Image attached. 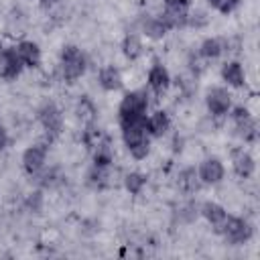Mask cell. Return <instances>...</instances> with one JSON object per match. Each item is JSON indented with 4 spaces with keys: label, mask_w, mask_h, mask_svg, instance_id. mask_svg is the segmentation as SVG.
I'll return each instance as SVG.
<instances>
[{
    "label": "cell",
    "mask_w": 260,
    "mask_h": 260,
    "mask_svg": "<svg viewBox=\"0 0 260 260\" xmlns=\"http://www.w3.org/2000/svg\"><path fill=\"white\" fill-rule=\"evenodd\" d=\"M26 205H28V209H32V211H41V205H43V193H41V191L30 193L28 199H26Z\"/></svg>",
    "instance_id": "33"
},
{
    "label": "cell",
    "mask_w": 260,
    "mask_h": 260,
    "mask_svg": "<svg viewBox=\"0 0 260 260\" xmlns=\"http://www.w3.org/2000/svg\"><path fill=\"white\" fill-rule=\"evenodd\" d=\"M6 30H8L10 37H14V35H22V30H24V16H22L18 10H12V12L8 14Z\"/></svg>",
    "instance_id": "28"
},
{
    "label": "cell",
    "mask_w": 260,
    "mask_h": 260,
    "mask_svg": "<svg viewBox=\"0 0 260 260\" xmlns=\"http://www.w3.org/2000/svg\"><path fill=\"white\" fill-rule=\"evenodd\" d=\"M37 118H39L41 128L45 130V136L55 140L61 134V130H63V114H61V110L53 102L43 104L39 108V112H37Z\"/></svg>",
    "instance_id": "6"
},
{
    "label": "cell",
    "mask_w": 260,
    "mask_h": 260,
    "mask_svg": "<svg viewBox=\"0 0 260 260\" xmlns=\"http://www.w3.org/2000/svg\"><path fill=\"white\" fill-rule=\"evenodd\" d=\"M47 152H49V142H45V140L30 144V146L22 152L20 162H22V169H24V173H26L28 177L37 175V173L45 167V162H47Z\"/></svg>",
    "instance_id": "7"
},
{
    "label": "cell",
    "mask_w": 260,
    "mask_h": 260,
    "mask_svg": "<svg viewBox=\"0 0 260 260\" xmlns=\"http://www.w3.org/2000/svg\"><path fill=\"white\" fill-rule=\"evenodd\" d=\"M207 22H209V16H207V12H203V10H195V12H189V18H187V24H189V26L201 28V26H205Z\"/></svg>",
    "instance_id": "32"
},
{
    "label": "cell",
    "mask_w": 260,
    "mask_h": 260,
    "mask_svg": "<svg viewBox=\"0 0 260 260\" xmlns=\"http://www.w3.org/2000/svg\"><path fill=\"white\" fill-rule=\"evenodd\" d=\"M191 12V0H165L162 12L158 14L165 24L173 30V28H183L187 26V18Z\"/></svg>",
    "instance_id": "5"
},
{
    "label": "cell",
    "mask_w": 260,
    "mask_h": 260,
    "mask_svg": "<svg viewBox=\"0 0 260 260\" xmlns=\"http://www.w3.org/2000/svg\"><path fill=\"white\" fill-rule=\"evenodd\" d=\"M199 213L205 217V221L213 228L215 234L221 232V228H223V223H225V219H228L225 207L219 205V203H215V201H205V203H201V205H199Z\"/></svg>",
    "instance_id": "13"
},
{
    "label": "cell",
    "mask_w": 260,
    "mask_h": 260,
    "mask_svg": "<svg viewBox=\"0 0 260 260\" xmlns=\"http://www.w3.org/2000/svg\"><path fill=\"white\" fill-rule=\"evenodd\" d=\"M98 83H100V87L104 91H118L124 85L122 71L116 65H104L100 69V73H98Z\"/></svg>",
    "instance_id": "16"
},
{
    "label": "cell",
    "mask_w": 260,
    "mask_h": 260,
    "mask_svg": "<svg viewBox=\"0 0 260 260\" xmlns=\"http://www.w3.org/2000/svg\"><path fill=\"white\" fill-rule=\"evenodd\" d=\"M122 130V140L124 146L128 148L130 156L136 160H142L150 152V134L146 132V118L136 120V122H126L120 124Z\"/></svg>",
    "instance_id": "1"
},
{
    "label": "cell",
    "mask_w": 260,
    "mask_h": 260,
    "mask_svg": "<svg viewBox=\"0 0 260 260\" xmlns=\"http://www.w3.org/2000/svg\"><path fill=\"white\" fill-rule=\"evenodd\" d=\"M234 130H236V136H240L244 142H256V138H258V124L254 118L240 126H234Z\"/></svg>",
    "instance_id": "27"
},
{
    "label": "cell",
    "mask_w": 260,
    "mask_h": 260,
    "mask_svg": "<svg viewBox=\"0 0 260 260\" xmlns=\"http://www.w3.org/2000/svg\"><path fill=\"white\" fill-rule=\"evenodd\" d=\"M177 187L183 195H195L201 189V181L197 175L195 167H185L183 171H179L177 175Z\"/></svg>",
    "instance_id": "18"
},
{
    "label": "cell",
    "mask_w": 260,
    "mask_h": 260,
    "mask_svg": "<svg viewBox=\"0 0 260 260\" xmlns=\"http://www.w3.org/2000/svg\"><path fill=\"white\" fill-rule=\"evenodd\" d=\"M75 116H77V120L83 126L95 124V120H98V108H95L93 100L87 98V95H81L77 100V104H75Z\"/></svg>",
    "instance_id": "20"
},
{
    "label": "cell",
    "mask_w": 260,
    "mask_h": 260,
    "mask_svg": "<svg viewBox=\"0 0 260 260\" xmlns=\"http://www.w3.org/2000/svg\"><path fill=\"white\" fill-rule=\"evenodd\" d=\"M197 175H199L201 185H217L225 177V167L217 156H207L199 162Z\"/></svg>",
    "instance_id": "9"
},
{
    "label": "cell",
    "mask_w": 260,
    "mask_h": 260,
    "mask_svg": "<svg viewBox=\"0 0 260 260\" xmlns=\"http://www.w3.org/2000/svg\"><path fill=\"white\" fill-rule=\"evenodd\" d=\"M197 213H199V207L197 205H193V203H187V205H183V207H179V219L183 221V223H191V221H195L197 219Z\"/></svg>",
    "instance_id": "30"
},
{
    "label": "cell",
    "mask_w": 260,
    "mask_h": 260,
    "mask_svg": "<svg viewBox=\"0 0 260 260\" xmlns=\"http://www.w3.org/2000/svg\"><path fill=\"white\" fill-rule=\"evenodd\" d=\"M14 51L18 55V59L22 61L24 67H30V69H37L41 65V47L35 43V41H18L14 45Z\"/></svg>",
    "instance_id": "14"
},
{
    "label": "cell",
    "mask_w": 260,
    "mask_h": 260,
    "mask_svg": "<svg viewBox=\"0 0 260 260\" xmlns=\"http://www.w3.org/2000/svg\"><path fill=\"white\" fill-rule=\"evenodd\" d=\"M22 61L18 59L14 47L10 49H2L0 51V79L4 81H12L22 73Z\"/></svg>",
    "instance_id": "11"
},
{
    "label": "cell",
    "mask_w": 260,
    "mask_h": 260,
    "mask_svg": "<svg viewBox=\"0 0 260 260\" xmlns=\"http://www.w3.org/2000/svg\"><path fill=\"white\" fill-rule=\"evenodd\" d=\"M120 49H122V55H124L128 61H136V59L142 55V51H144L140 37H138V35H132V32H128V35L122 39Z\"/></svg>",
    "instance_id": "23"
},
{
    "label": "cell",
    "mask_w": 260,
    "mask_h": 260,
    "mask_svg": "<svg viewBox=\"0 0 260 260\" xmlns=\"http://www.w3.org/2000/svg\"><path fill=\"white\" fill-rule=\"evenodd\" d=\"M205 106L213 118H223L232 110V93L225 87H211L205 95Z\"/></svg>",
    "instance_id": "8"
},
{
    "label": "cell",
    "mask_w": 260,
    "mask_h": 260,
    "mask_svg": "<svg viewBox=\"0 0 260 260\" xmlns=\"http://www.w3.org/2000/svg\"><path fill=\"white\" fill-rule=\"evenodd\" d=\"M221 79L230 87H236V89L244 87L246 85V71H244L242 63L240 61H228V63H223V67H221Z\"/></svg>",
    "instance_id": "19"
},
{
    "label": "cell",
    "mask_w": 260,
    "mask_h": 260,
    "mask_svg": "<svg viewBox=\"0 0 260 260\" xmlns=\"http://www.w3.org/2000/svg\"><path fill=\"white\" fill-rule=\"evenodd\" d=\"M2 49H4V47H2V39H0V51H2Z\"/></svg>",
    "instance_id": "36"
},
{
    "label": "cell",
    "mask_w": 260,
    "mask_h": 260,
    "mask_svg": "<svg viewBox=\"0 0 260 260\" xmlns=\"http://www.w3.org/2000/svg\"><path fill=\"white\" fill-rule=\"evenodd\" d=\"M197 53L203 59L213 61V59H217V57H221L225 53V39H221V37H209V39H205L199 45V51Z\"/></svg>",
    "instance_id": "22"
},
{
    "label": "cell",
    "mask_w": 260,
    "mask_h": 260,
    "mask_svg": "<svg viewBox=\"0 0 260 260\" xmlns=\"http://www.w3.org/2000/svg\"><path fill=\"white\" fill-rule=\"evenodd\" d=\"M232 169L240 179H250L256 171V160L246 148H234L232 150Z\"/></svg>",
    "instance_id": "12"
},
{
    "label": "cell",
    "mask_w": 260,
    "mask_h": 260,
    "mask_svg": "<svg viewBox=\"0 0 260 260\" xmlns=\"http://www.w3.org/2000/svg\"><path fill=\"white\" fill-rule=\"evenodd\" d=\"M140 30H142V35H146L148 39L158 41V39H162L171 28L165 24V20H162L160 16H146V18H142V22H140Z\"/></svg>",
    "instance_id": "21"
},
{
    "label": "cell",
    "mask_w": 260,
    "mask_h": 260,
    "mask_svg": "<svg viewBox=\"0 0 260 260\" xmlns=\"http://www.w3.org/2000/svg\"><path fill=\"white\" fill-rule=\"evenodd\" d=\"M112 179H114L112 167H95V165H91V169H89L87 175H85V185H87L89 189L102 191V189L114 185Z\"/></svg>",
    "instance_id": "15"
},
{
    "label": "cell",
    "mask_w": 260,
    "mask_h": 260,
    "mask_svg": "<svg viewBox=\"0 0 260 260\" xmlns=\"http://www.w3.org/2000/svg\"><path fill=\"white\" fill-rule=\"evenodd\" d=\"M207 4L219 14H232L240 6V0H207Z\"/></svg>",
    "instance_id": "29"
},
{
    "label": "cell",
    "mask_w": 260,
    "mask_h": 260,
    "mask_svg": "<svg viewBox=\"0 0 260 260\" xmlns=\"http://www.w3.org/2000/svg\"><path fill=\"white\" fill-rule=\"evenodd\" d=\"M41 2V6L43 8H53V6H57L59 4V0H39Z\"/></svg>",
    "instance_id": "35"
},
{
    "label": "cell",
    "mask_w": 260,
    "mask_h": 260,
    "mask_svg": "<svg viewBox=\"0 0 260 260\" xmlns=\"http://www.w3.org/2000/svg\"><path fill=\"white\" fill-rule=\"evenodd\" d=\"M146 83H148V89L154 93V95H165L171 87V73L169 69L162 65V63H152V67L148 69V75H146Z\"/></svg>",
    "instance_id": "10"
},
{
    "label": "cell",
    "mask_w": 260,
    "mask_h": 260,
    "mask_svg": "<svg viewBox=\"0 0 260 260\" xmlns=\"http://www.w3.org/2000/svg\"><path fill=\"white\" fill-rule=\"evenodd\" d=\"M146 175L144 173H138V171H132L128 175H124V189L130 193V195H140L142 189L146 187Z\"/></svg>",
    "instance_id": "25"
},
{
    "label": "cell",
    "mask_w": 260,
    "mask_h": 260,
    "mask_svg": "<svg viewBox=\"0 0 260 260\" xmlns=\"http://www.w3.org/2000/svg\"><path fill=\"white\" fill-rule=\"evenodd\" d=\"M8 144V132L4 130V126H0V150H4Z\"/></svg>",
    "instance_id": "34"
},
{
    "label": "cell",
    "mask_w": 260,
    "mask_h": 260,
    "mask_svg": "<svg viewBox=\"0 0 260 260\" xmlns=\"http://www.w3.org/2000/svg\"><path fill=\"white\" fill-rule=\"evenodd\" d=\"M85 69H87L85 53L77 45H65L61 49V57H59V71H61L63 81H67V83L77 81L79 77H83Z\"/></svg>",
    "instance_id": "2"
},
{
    "label": "cell",
    "mask_w": 260,
    "mask_h": 260,
    "mask_svg": "<svg viewBox=\"0 0 260 260\" xmlns=\"http://www.w3.org/2000/svg\"><path fill=\"white\" fill-rule=\"evenodd\" d=\"M252 234H254V228L246 219L234 217V215H228V219L219 232V236H223V240L232 246H242V244L250 242Z\"/></svg>",
    "instance_id": "4"
},
{
    "label": "cell",
    "mask_w": 260,
    "mask_h": 260,
    "mask_svg": "<svg viewBox=\"0 0 260 260\" xmlns=\"http://www.w3.org/2000/svg\"><path fill=\"white\" fill-rule=\"evenodd\" d=\"M207 59H203L199 53L197 55H191V59H189V69H191V73L197 77V75H201L205 69H207Z\"/></svg>",
    "instance_id": "31"
},
{
    "label": "cell",
    "mask_w": 260,
    "mask_h": 260,
    "mask_svg": "<svg viewBox=\"0 0 260 260\" xmlns=\"http://www.w3.org/2000/svg\"><path fill=\"white\" fill-rule=\"evenodd\" d=\"M146 110H148V93H146V89L126 91L122 102H120V106H118V122L126 124V122L144 120L146 118Z\"/></svg>",
    "instance_id": "3"
},
{
    "label": "cell",
    "mask_w": 260,
    "mask_h": 260,
    "mask_svg": "<svg viewBox=\"0 0 260 260\" xmlns=\"http://www.w3.org/2000/svg\"><path fill=\"white\" fill-rule=\"evenodd\" d=\"M106 136H104V132L95 126V124H89V126H85L83 128V134H81V142H83V146L85 148H89V150H93L102 140H104Z\"/></svg>",
    "instance_id": "26"
},
{
    "label": "cell",
    "mask_w": 260,
    "mask_h": 260,
    "mask_svg": "<svg viewBox=\"0 0 260 260\" xmlns=\"http://www.w3.org/2000/svg\"><path fill=\"white\" fill-rule=\"evenodd\" d=\"M93 165L95 167H112L114 165V148H112V142L108 136L93 148Z\"/></svg>",
    "instance_id": "24"
},
{
    "label": "cell",
    "mask_w": 260,
    "mask_h": 260,
    "mask_svg": "<svg viewBox=\"0 0 260 260\" xmlns=\"http://www.w3.org/2000/svg\"><path fill=\"white\" fill-rule=\"evenodd\" d=\"M171 128V116L165 110H154L150 116H146V132L152 138H162Z\"/></svg>",
    "instance_id": "17"
}]
</instances>
